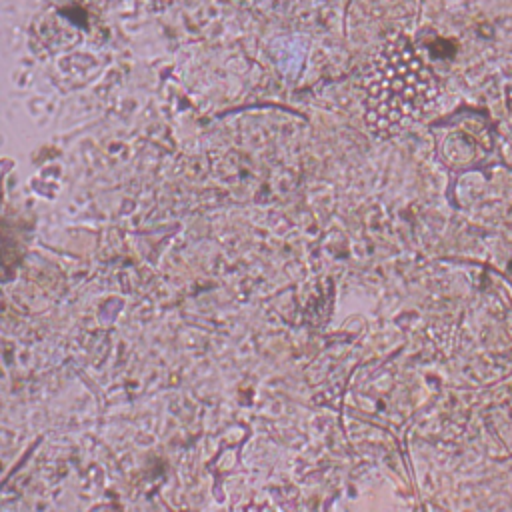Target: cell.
<instances>
[{"label":"cell","mask_w":512,"mask_h":512,"mask_svg":"<svg viewBox=\"0 0 512 512\" xmlns=\"http://www.w3.org/2000/svg\"><path fill=\"white\" fill-rule=\"evenodd\" d=\"M438 98V82L406 36L378 46L362 78L366 124L390 136L420 120Z\"/></svg>","instance_id":"cell-1"}]
</instances>
